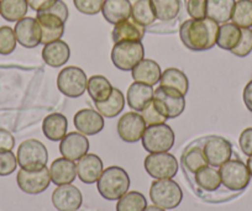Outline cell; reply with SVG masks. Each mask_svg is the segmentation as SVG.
<instances>
[{"mask_svg": "<svg viewBox=\"0 0 252 211\" xmlns=\"http://www.w3.org/2000/svg\"><path fill=\"white\" fill-rule=\"evenodd\" d=\"M194 181L199 188L207 191H215L221 185L219 171L212 166H204L198 169L194 173Z\"/></svg>", "mask_w": 252, "mask_h": 211, "instance_id": "cell-33", "label": "cell"}, {"mask_svg": "<svg viewBox=\"0 0 252 211\" xmlns=\"http://www.w3.org/2000/svg\"><path fill=\"white\" fill-rule=\"evenodd\" d=\"M104 0H73V4L79 13L84 15H95L100 13Z\"/></svg>", "mask_w": 252, "mask_h": 211, "instance_id": "cell-42", "label": "cell"}, {"mask_svg": "<svg viewBox=\"0 0 252 211\" xmlns=\"http://www.w3.org/2000/svg\"><path fill=\"white\" fill-rule=\"evenodd\" d=\"M16 36L10 26L0 28V55L8 56L13 53L16 48Z\"/></svg>", "mask_w": 252, "mask_h": 211, "instance_id": "cell-39", "label": "cell"}, {"mask_svg": "<svg viewBox=\"0 0 252 211\" xmlns=\"http://www.w3.org/2000/svg\"><path fill=\"white\" fill-rule=\"evenodd\" d=\"M18 159L13 151L0 150V177H8L16 171Z\"/></svg>", "mask_w": 252, "mask_h": 211, "instance_id": "cell-41", "label": "cell"}, {"mask_svg": "<svg viewBox=\"0 0 252 211\" xmlns=\"http://www.w3.org/2000/svg\"><path fill=\"white\" fill-rule=\"evenodd\" d=\"M16 159L20 168L26 171H38L47 166L48 151L41 141L30 138L20 144Z\"/></svg>", "mask_w": 252, "mask_h": 211, "instance_id": "cell-4", "label": "cell"}, {"mask_svg": "<svg viewBox=\"0 0 252 211\" xmlns=\"http://www.w3.org/2000/svg\"><path fill=\"white\" fill-rule=\"evenodd\" d=\"M16 41L25 48H35L41 45V32L37 21L33 18H24L14 28Z\"/></svg>", "mask_w": 252, "mask_h": 211, "instance_id": "cell-18", "label": "cell"}, {"mask_svg": "<svg viewBox=\"0 0 252 211\" xmlns=\"http://www.w3.org/2000/svg\"><path fill=\"white\" fill-rule=\"evenodd\" d=\"M231 21L240 29L252 28V0H237L232 10Z\"/></svg>", "mask_w": 252, "mask_h": 211, "instance_id": "cell-35", "label": "cell"}, {"mask_svg": "<svg viewBox=\"0 0 252 211\" xmlns=\"http://www.w3.org/2000/svg\"><path fill=\"white\" fill-rule=\"evenodd\" d=\"M145 58V48L141 41H123L114 45L111 62L118 69L130 72Z\"/></svg>", "mask_w": 252, "mask_h": 211, "instance_id": "cell-5", "label": "cell"}, {"mask_svg": "<svg viewBox=\"0 0 252 211\" xmlns=\"http://www.w3.org/2000/svg\"><path fill=\"white\" fill-rule=\"evenodd\" d=\"M219 168L221 184L229 190H244L250 184L251 174L246 164L240 159H229Z\"/></svg>", "mask_w": 252, "mask_h": 211, "instance_id": "cell-9", "label": "cell"}, {"mask_svg": "<svg viewBox=\"0 0 252 211\" xmlns=\"http://www.w3.org/2000/svg\"><path fill=\"white\" fill-rule=\"evenodd\" d=\"M145 32H146V28L130 18L114 25L111 36H113L114 42L118 43L123 42V41H141L144 38Z\"/></svg>", "mask_w": 252, "mask_h": 211, "instance_id": "cell-25", "label": "cell"}, {"mask_svg": "<svg viewBox=\"0 0 252 211\" xmlns=\"http://www.w3.org/2000/svg\"><path fill=\"white\" fill-rule=\"evenodd\" d=\"M0 1H1V0H0Z\"/></svg>", "mask_w": 252, "mask_h": 211, "instance_id": "cell-53", "label": "cell"}, {"mask_svg": "<svg viewBox=\"0 0 252 211\" xmlns=\"http://www.w3.org/2000/svg\"><path fill=\"white\" fill-rule=\"evenodd\" d=\"M147 206L145 195L140 191H127L116 203V211H144Z\"/></svg>", "mask_w": 252, "mask_h": 211, "instance_id": "cell-37", "label": "cell"}, {"mask_svg": "<svg viewBox=\"0 0 252 211\" xmlns=\"http://www.w3.org/2000/svg\"><path fill=\"white\" fill-rule=\"evenodd\" d=\"M26 1L32 10L38 13V11H43L51 8L57 0H26Z\"/></svg>", "mask_w": 252, "mask_h": 211, "instance_id": "cell-48", "label": "cell"}, {"mask_svg": "<svg viewBox=\"0 0 252 211\" xmlns=\"http://www.w3.org/2000/svg\"><path fill=\"white\" fill-rule=\"evenodd\" d=\"M187 13L190 19L207 18V0H188L187 1Z\"/></svg>", "mask_w": 252, "mask_h": 211, "instance_id": "cell-44", "label": "cell"}, {"mask_svg": "<svg viewBox=\"0 0 252 211\" xmlns=\"http://www.w3.org/2000/svg\"><path fill=\"white\" fill-rule=\"evenodd\" d=\"M251 30H252V28H251Z\"/></svg>", "mask_w": 252, "mask_h": 211, "instance_id": "cell-52", "label": "cell"}, {"mask_svg": "<svg viewBox=\"0 0 252 211\" xmlns=\"http://www.w3.org/2000/svg\"><path fill=\"white\" fill-rule=\"evenodd\" d=\"M103 171V161L94 153L84 154L77 162V176L79 181L86 184L96 183Z\"/></svg>", "mask_w": 252, "mask_h": 211, "instance_id": "cell-19", "label": "cell"}, {"mask_svg": "<svg viewBox=\"0 0 252 211\" xmlns=\"http://www.w3.org/2000/svg\"><path fill=\"white\" fill-rule=\"evenodd\" d=\"M208 164L212 167H220L231 158L232 146L229 141L220 136H212L205 141L203 146Z\"/></svg>", "mask_w": 252, "mask_h": 211, "instance_id": "cell-13", "label": "cell"}, {"mask_svg": "<svg viewBox=\"0 0 252 211\" xmlns=\"http://www.w3.org/2000/svg\"><path fill=\"white\" fill-rule=\"evenodd\" d=\"M240 38H241V29L232 23H225L219 26L217 46H219L221 50L231 51L240 42Z\"/></svg>", "mask_w": 252, "mask_h": 211, "instance_id": "cell-31", "label": "cell"}, {"mask_svg": "<svg viewBox=\"0 0 252 211\" xmlns=\"http://www.w3.org/2000/svg\"><path fill=\"white\" fill-rule=\"evenodd\" d=\"M154 105L167 119H176L186 110V95L176 89L158 86L154 91Z\"/></svg>", "mask_w": 252, "mask_h": 211, "instance_id": "cell-7", "label": "cell"}, {"mask_svg": "<svg viewBox=\"0 0 252 211\" xmlns=\"http://www.w3.org/2000/svg\"><path fill=\"white\" fill-rule=\"evenodd\" d=\"M141 116L144 118L147 126L161 125V123H166V121L168 120V119L164 118V116L157 110L156 106L154 105V103L149 104V105L141 111Z\"/></svg>", "mask_w": 252, "mask_h": 211, "instance_id": "cell-43", "label": "cell"}, {"mask_svg": "<svg viewBox=\"0 0 252 211\" xmlns=\"http://www.w3.org/2000/svg\"><path fill=\"white\" fill-rule=\"evenodd\" d=\"M182 164L186 169H188L190 173H195L198 169L202 167L208 166V161L205 158V154L203 152V149L194 146L189 147L184 153L182 154Z\"/></svg>", "mask_w": 252, "mask_h": 211, "instance_id": "cell-38", "label": "cell"}, {"mask_svg": "<svg viewBox=\"0 0 252 211\" xmlns=\"http://www.w3.org/2000/svg\"><path fill=\"white\" fill-rule=\"evenodd\" d=\"M161 74L162 70L158 63L155 62L154 60H149V58H144L131 70V76L135 82L151 87L159 83Z\"/></svg>", "mask_w": 252, "mask_h": 211, "instance_id": "cell-23", "label": "cell"}, {"mask_svg": "<svg viewBox=\"0 0 252 211\" xmlns=\"http://www.w3.org/2000/svg\"><path fill=\"white\" fill-rule=\"evenodd\" d=\"M230 52L237 57H246L252 52V30L251 29H241V38L236 47Z\"/></svg>", "mask_w": 252, "mask_h": 211, "instance_id": "cell-40", "label": "cell"}, {"mask_svg": "<svg viewBox=\"0 0 252 211\" xmlns=\"http://www.w3.org/2000/svg\"><path fill=\"white\" fill-rule=\"evenodd\" d=\"M150 199L155 205L164 210H171L182 203L183 191L173 179H156L150 188Z\"/></svg>", "mask_w": 252, "mask_h": 211, "instance_id": "cell-3", "label": "cell"}, {"mask_svg": "<svg viewBox=\"0 0 252 211\" xmlns=\"http://www.w3.org/2000/svg\"><path fill=\"white\" fill-rule=\"evenodd\" d=\"M156 19L161 21H172L181 11V0H150Z\"/></svg>", "mask_w": 252, "mask_h": 211, "instance_id": "cell-34", "label": "cell"}, {"mask_svg": "<svg viewBox=\"0 0 252 211\" xmlns=\"http://www.w3.org/2000/svg\"><path fill=\"white\" fill-rule=\"evenodd\" d=\"M154 91L155 89L151 86L139 83V82H134L129 87L127 93H126L127 105L134 111H140L141 113L154 100Z\"/></svg>", "mask_w": 252, "mask_h": 211, "instance_id": "cell-20", "label": "cell"}, {"mask_svg": "<svg viewBox=\"0 0 252 211\" xmlns=\"http://www.w3.org/2000/svg\"><path fill=\"white\" fill-rule=\"evenodd\" d=\"M82 203L83 195L73 184L57 185L52 193V204L58 211H77Z\"/></svg>", "mask_w": 252, "mask_h": 211, "instance_id": "cell-15", "label": "cell"}, {"mask_svg": "<svg viewBox=\"0 0 252 211\" xmlns=\"http://www.w3.org/2000/svg\"><path fill=\"white\" fill-rule=\"evenodd\" d=\"M51 181L56 185L72 184L77 178V164L64 157L55 159L50 167Z\"/></svg>", "mask_w": 252, "mask_h": 211, "instance_id": "cell-21", "label": "cell"}, {"mask_svg": "<svg viewBox=\"0 0 252 211\" xmlns=\"http://www.w3.org/2000/svg\"><path fill=\"white\" fill-rule=\"evenodd\" d=\"M147 125L137 111L126 113L118 121V135L124 142L135 144L141 140Z\"/></svg>", "mask_w": 252, "mask_h": 211, "instance_id": "cell-12", "label": "cell"}, {"mask_svg": "<svg viewBox=\"0 0 252 211\" xmlns=\"http://www.w3.org/2000/svg\"><path fill=\"white\" fill-rule=\"evenodd\" d=\"M15 146V138L8 130L0 128V150L3 151H13Z\"/></svg>", "mask_w": 252, "mask_h": 211, "instance_id": "cell-47", "label": "cell"}, {"mask_svg": "<svg viewBox=\"0 0 252 211\" xmlns=\"http://www.w3.org/2000/svg\"><path fill=\"white\" fill-rule=\"evenodd\" d=\"M69 57H71V48L64 41L57 40L43 46L42 60L50 67H62L68 62Z\"/></svg>", "mask_w": 252, "mask_h": 211, "instance_id": "cell-22", "label": "cell"}, {"mask_svg": "<svg viewBox=\"0 0 252 211\" xmlns=\"http://www.w3.org/2000/svg\"><path fill=\"white\" fill-rule=\"evenodd\" d=\"M219 24L209 18L189 19L179 28V37L188 50L194 52L208 51L217 45Z\"/></svg>", "mask_w": 252, "mask_h": 211, "instance_id": "cell-1", "label": "cell"}, {"mask_svg": "<svg viewBox=\"0 0 252 211\" xmlns=\"http://www.w3.org/2000/svg\"><path fill=\"white\" fill-rule=\"evenodd\" d=\"M18 185L24 193L30 194V195H36L41 194L50 186L51 176L50 169L47 167H43L38 171H26L21 168L18 172L16 177Z\"/></svg>", "mask_w": 252, "mask_h": 211, "instance_id": "cell-11", "label": "cell"}, {"mask_svg": "<svg viewBox=\"0 0 252 211\" xmlns=\"http://www.w3.org/2000/svg\"><path fill=\"white\" fill-rule=\"evenodd\" d=\"M144 211H166L164 210V209H162V208H159V206H157V205H147L146 206V209H145Z\"/></svg>", "mask_w": 252, "mask_h": 211, "instance_id": "cell-50", "label": "cell"}, {"mask_svg": "<svg viewBox=\"0 0 252 211\" xmlns=\"http://www.w3.org/2000/svg\"><path fill=\"white\" fill-rule=\"evenodd\" d=\"M113 86L104 76H93L88 79L87 91L94 103H101L109 99L113 93Z\"/></svg>", "mask_w": 252, "mask_h": 211, "instance_id": "cell-30", "label": "cell"}, {"mask_svg": "<svg viewBox=\"0 0 252 211\" xmlns=\"http://www.w3.org/2000/svg\"><path fill=\"white\" fill-rule=\"evenodd\" d=\"M89 151V140L86 135L73 131L68 132L61 140L60 152L62 157L71 161L76 162L79 158L88 153Z\"/></svg>", "mask_w": 252, "mask_h": 211, "instance_id": "cell-16", "label": "cell"}, {"mask_svg": "<svg viewBox=\"0 0 252 211\" xmlns=\"http://www.w3.org/2000/svg\"><path fill=\"white\" fill-rule=\"evenodd\" d=\"M29 4L26 0H1L0 15L9 23H18L28 14Z\"/></svg>", "mask_w": 252, "mask_h": 211, "instance_id": "cell-32", "label": "cell"}, {"mask_svg": "<svg viewBox=\"0 0 252 211\" xmlns=\"http://www.w3.org/2000/svg\"><path fill=\"white\" fill-rule=\"evenodd\" d=\"M99 194L106 200H119L124 194L129 191L130 177L127 172L118 166L104 169L100 178L96 181Z\"/></svg>", "mask_w": 252, "mask_h": 211, "instance_id": "cell-2", "label": "cell"}, {"mask_svg": "<svg viewBox=\"0 0 252 211\" xmlns=\"http://www.w3.org/2000/svg\"><path fill=\"white\" fill-rule=\"evenodd\" d=\"M131 19L142 26H150L156 20V15L150 0H136L132 4Z\"/></svg>", "mask_w": 252, "mask_h": 211, "instance_id": "cell-36", "label": "cell"}, {"mask_svg": "<svg viewBox=\"0 0 252 211\" xmlns=\"http://www.w3.org/2000/svg\"><path fill=\"white\" fill-rule=\"evenodd\" d=\"M94 105H95L96 111L104 118L113 119L121 114V111L125 108V96L120 89L114 88L109 99L101 103H94Z\"/></svg>", "mask_w": 252, "mask_h": 211, "instance_id": "cell-29", "label": "cell"}, {"mask_svg": "<svg viewBox=\"0 0 252 211\" xmlns=\"http://www.w3.org/2000/svg\"><path fill=\"white\" fill-rule=\"evenodd\" d=\"M68 120L63 114L53 113L46 116L42 122V132L47 140L57 142L67 135Z\"/></svg>", "mask_w": 252, "mask_h": 211, "instance_id": "cell-26", "label": "cell"}, {"mask_svg": "<svg viewBox=\"0 0 252 211\" xmlns=\"http://www.w3.org/2000/svg\"><path fill=\"white\" fill-rule=\"evenodd\" d=\"M144 167L155 179H172L178 173V161L168 152L150 153L145 158Z\"/></svg>", "mask_w": 252, "mask_h": 211, "instance_id": "cell-10", "label": "cell"}, {"mask_svg": "<svg viewBox=\"0 0 252 211\" xmlns=\"http://www.w3.org/2000/svg\"><path fill=\"white\" fill-rule=\"evenodd\" d=\"M246 166H247V168H249L250 174H251V177H252V156L249 157V159H247Z\"/></svg>", "mask_w": 252, "mask_h": 211, "instance_id": "cell-51", "label": "cell"}, {"mask_svg": "<svg viewBox=\"0 0 252 211\" xmlns=\"http://www.w3.org/2000/svg\"><path fill=\"white\" fill-rule=\"evenodd\" d=\"M159 86L164 88L176 89L183 95H187L189 89L188 77L184 72H182L178 68H167L163 70L159 78Z\"/></svg>", "mask_w": 252, "mask_h": 211, "instance_id": "cell-27", "label": "cell"}, {"mask_svg": "<svg viewBox=\"0 0 252 211\" xmlns=\"http://www.w3.org/2000/svg\"><path fill=\"white\" fill-rule=\"evenodd\" d=\"M235 0H207V18L225 24L231 20Z\"/></svg>", "mask_w": 252, "mask_h": 211, "instance_id": "cell-28", "label": "cell"}, {"mask_svg": "<svg viewBox=\"0 0 252 211\" xmlns=\"http://www.w3.org/2000/svg\"><path fill=\"white\" fill-rule=\"evenodd\" d=\"M35 19L40 26L41 43L43 46L53 41L61 40L64 33V25H66L62 19L46 10L38 11Z\"/></svg>", "mask_w": 252, "mask_h": 211, "instance_id": "cell-14", "label": "cell"}, {"mask_svg": "<svg viewBox=\"0 0 252 211\" xmlns=\"http://www.w3.org/2000/svg\"><path fill=\"white\" fill-rule=\"evenodd\" d=\"M174 131L167 123L147 126L141 137L142 146L149 153L168 152L174 146Z\"/></svg>", "mask_w": 252, "mask_h": 211, "instance_id": "cell-6", "label": "cell"}, {"mask_svg": "<svg viewBox=\"0 0 252 211\" xmlns=\"http://www.w3.org/2000/svg\"><path fill=\"white\" fill-rule=\"evenodd\" d=\"M239 145L245 156H252V127H247L240 133Z\"/></svg>", "mask_w": 252, "mask_h": 211, "instance_id": "cell-45", "label": "cell"}, {"mask_svg": "<svg viewBox=\"0 0 252 211\" xmlns=\"http://www.w3.org/2000/svg\"><path fill=\"white\" fill-rule=\"evenodd\" d=\"M242 99H244V104L247 110L252 113V81H250L245 86L244 91H242Z\"/></svg>", "mask_w": 252, "mask_h": 211, "instance_id": "cell-49", "label": "cell"}, {"mask_svg": "<svg viewBox=\"0 0 252 211\" xmlns=\"http://www.w3.org/2000/svg\"><path fill=\"white\" fill-rule=\"evenodd\" d=\"M46 11H50V13L57 15L58 18L62 19L64 23H67V20H68V16H69L68 6L66 5V3H64L63 0H57V1L51 6V8L46 9Z\"/></svg>", "mask_w": 252, "mask_h": 211, "instance_id": "cell-46", "label": "cell"}, {"mask_svg": "<svg viewBox=\"0 0 252 211\" xmlns=\"http://www.w3.org/2000/svg\"><path fill=\"white\" fill-rule=\"evenodd\" d=\"M132 4L130 0H104L101 14L111 25L131 18Z\"/></svg>", "mask_w": 252, "mask_h": 211, "instance_id": "cell-24", "label": "cell"}, {"mask_svg": "<svg viewBox=\"0 0 252 211\" xmlns=\"http://www.w3.org/2000/svg\"><path fill=\"white\" fill-rule=\"evenodd\" d=\"M88 78L82 68L76 65L63 68L58 73L57 88L68 98H79L87 91Z\"/></svg>", "mask_w": 252, "mask_h": 211, "instance_id": "cell-8", "label": "cell"}, {"mask_svg": "<svg viewBox=\"0 0 252 211\" xmlns=\"http://www.w3.org/2000/svg\"><path fill=\"white\" fill-rule=\"evenodd\" d=\"M77 131L86 136H94L103 131L105 121L104 116L93 109H82L77 111L73 118Z\"/></svg>", "mask_w": 252, "mask_h": 211, "instance_id": "cell-17", "label": "cell"}]
</instances>
